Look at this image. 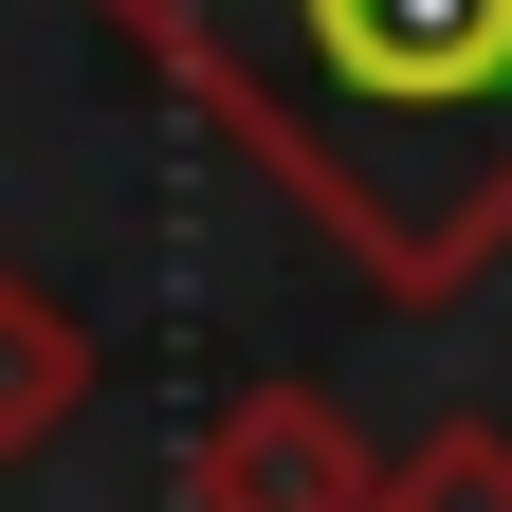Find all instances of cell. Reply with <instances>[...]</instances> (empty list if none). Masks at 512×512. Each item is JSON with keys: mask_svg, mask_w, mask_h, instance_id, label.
Here are the masks:
<instances>
[{"mask_svg": "<svg viewBox=\"0 0 512 512\" xmlns=\"http://www.w3.org/2000/svg\"><path fill=\"white\" fill-rule=\"evenodd\" d=\"M92 19L366 293L439 311L512 256V0H92Z\"/></svg>", "mask_w": 512, "mask_h": 512, "instance_id": "1", "label": "cell"}, {"mask_svg": "<svg viewBox=\"0 0 512 512\" xmlns=\"http://www.w3.org/2000/svg\"><path fill=\"white\" fill-rule=\"evenodd\" d=\"M183 512H384V439L330 384H238L183 439Z\"/></svg>", "mask_w": 512, "mask_h": 512, "instance_id": "2", "label": "cell"}, {"mask_svg": "<svg viewBox=\"0 0 512 512\" xmlns=\"http://www.w3.org/2000/svg\"><path fill=\"white\" fill-rule=\"evenodd\" d=\"M74 421H92V311L55 293V275H19V256H0V476L55 458Z\"/></svg>", "mask_w": 512, "mask_h": 512, "instance_id": "3", "label": "cell"}, {"mask_svg": "<svg viewBox=\"0 0 512 512\" xmlns=\"http://www.w3.org/2000/svg\"><path fill=\"white\" fill-rule=\"evenodd\" d=\"M384 512H512V421H421L403 458H384Z\"/></svg>", "mask_w": 512, "mask_h": 512, "instance_id": "4", "label": "cell"}]
</instances>
